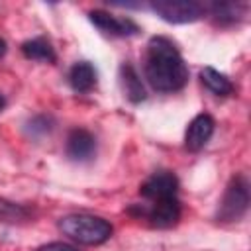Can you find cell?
Listing matches in <instances>:
<instances>
[{
  "instance_id": "6da1fadb",
  "label": "cell",
  "mask_w": 251,
  "mask_h": 251,
  "mask_svg": "<svg viewBox=\"0 0 251 251\" xmlns=\"http://www.w3.org/2000/svg\"><path fill=\"white\" fill-rule=\"evenodd\" d=\"M143 73L147 82L157 92H176L188 82V67L176 49V45L163 37L155 35L149 39L145 49Z\"/></svg>"
},
{
  "instance_id": "7a4b0ae2",
  "label": "cell",
  "mask_w": 251,
  "mask_h": 251,
  "mask_svg": "<svg viewBox=\"0 0 251 251\" xmlns=\"http://www.w3.org/2000/svg\"><path fill=\"white\" fill-rule=\"evenodd\" d=\"M59 229L63 235L80 245L106 243L114 233V227L108 220L92 214H69L59 220Z\"/></svg>"
},
{
  "instance_id": "3957f363",
  "label": "cell",
  "mask_w": 251,
  "mask_h": 251,
  "mask_svg": "<svg viewBox=\"0 0 251 251\" xmlns=\"http://www.w3.org/2000/svg\"><path fill=\"white\" fill-rule=\"evenodd\" d=\"M249 208V182L243 175H235L226 186L218 208V222H239Z\"/></svg>"
},
{
  "instance_id": "277c9868",
  "label": "cell",
  "mask_w": 251,
  "mask_h": 251,
  "mask_svg": "<svg viewBox=\"0 0 251 251\" xmlns=\"http://www.w3.org/2000/svg\"><path fill=\"white\" fill-rule=\"evenodd\" d=\"M151 10L169 24H190L204 16L206 6L194 0H159L151 4Z\"/></svg>"
},
{
  "instance_id": "5b68a950",
  "label": "cell",
  "mask_w": 251,
  "mask_h": 251,
  "mask_svg": "<svg viewBox=\"0 0 251 251\" xmlns=\"http://www.w3.org/2000/svg\"><path fill=\"white\" fill-rule=\"evenodd\" d=\"M141 214H145V218L153 227H159V229L173 227L180 220V200L178 196L155 200L145 210H141Z\"/></svg>"
},
{
  "instance_id": "8992f818",
  "label": "cell",
  "mask_w": 251,
  "mask_h": 251,
  "mask_svg": "<svg viewBox=\"0 0 251 251\" xmlns=\"http://www.w3.org/2000/svg\"><path fill=\"white\" fill-rule=\"evenodd\" d=\"M139 194L149 202L178 196V178L171 171H157L141 184Z\"/></svg>"
},
{
  "instance_id": "52a82bcc",
  "label": "cell",
  "mask_w": 251,
  "mask_h": 251,
  "mask_svg": "<svg viewBox=\"0 0 251 251\" xmlns=\"http://www.w3.org/2000/svg\"><path fill=\"white\" fill-rule=\"evenodd\" d=\"M88 18L100 31L114 35V37H129L139 31V25L135 22H131L129 18H118L104 10H92V12H88Z\"/></svg>"
},
{
  "instance_id": "ba28073f",
  "label": "cell",
  "mask_w": 251,
  "mask_h": 251,
  "mask_svg": "<svg viewBox=\"0 0 251 251\" xmlns=\"http://www.w3.org/2000/svg\"><path fill=\"white\" fill-rule=\"evenodd\" d=\"M214 120L208 114H198L186 127L184 133V147L192 153L204 149V145L210 141L212 133H214Z\"/></svg>"
},
{
  "instance_id": "9c48e42d",
  "label": "cell",
  "mask_w": 251,
  "mask_h": 251,
  "mask_svg": "<svg viewBox=\"0 0 251 251\" xmlns=\"http://www.w3.org/2000/svg\"><path fill=\"white\" fill-rule=\"evenodd\" d=\"M96 153V137L82 127H75L67 137V155L73 161H88Z\"/></svg>"
},
{
  "instance_id": "30bf717a",
  "label": "cell",
  "mask_w": 251,
  "mask_h": 251,
  "mask_svg": "<svg viewBox=\"0 0 251 251\" xmlns=\"http://www.w3.org/2000/svg\"><path fill=\"white\" fill-rule=\"evenodd\" d=\"M69 84L75 92L84 94L96 86V69L88 61H78L69 71Z\"/></svg>"
},
{
  "instance_id": "8fae6325",
  "label": "cell",
  "mask_w": 251,
  "mask_h": 251,
  "mask_svg": "<svg viewBox=\"0 0 251 251\" xmlns=\"http://www.w3.org/2000/svg\"><path fill=\"white\" fill-rule=\"evenodd\" d=\"M120 80H122V88H124V94L127 96L129 102L137 104L141 100H145V88H143V82L137 75V71L133 69V65L129 63H124L122 69H120Z\"/></svg>"
},
{
  "instance_id": "7c38bea8",
  "label": "cell",
  "mask_w": 251,
  "mask_h": 251,
  "mask_svg": "<svg viewBox=\"0 0 251 251\" xmlns=\"http://www.w3.org/2000/svg\"><path fill=\"white\" fill-rule=\"evenodd\" d=\"M200 80H202V84H204L212 94H216V96H229V94L233 92L231 80H229L224 73H220V71H216V69H212V67H204V69L200 71Z\"/></svg>"
},
{
  "instance_id": "4fadbf2b",
  "label": "cell",
  "mask_w": 251,
  "mask_h": 251,
  "mask_svg": "<svg viewBox=\"0 0 251 251\" xmlns=\"http://www.w3.org/2000/svg\"><path fill=\"white\" fill-rule=\"evenodd\" d=\"M22 53H24L27 59L41 61V63H53V61L57 59L53 45H51L47 39H43V37H35V39L24 41V43H22Z\"/></svg>"
},
{
  "instance_id": "5bb4252c",
  "label": "cell",
  "mask_w": 251,
  "mask_h": 251,
  "mask_svg": "<svg viewBox=\"0 0 251 251\" xmlns=\"http://www.w3.org/2000/svg\"><path fill=\"white\" fill-rule=\"evenodd\" d=\"M245 6L243 4H212V16L220 24H235L243 18Z\"/></svg>"
},
{
  "instance_id": "9a60e30c",
  "label": "cell",
  "mask_w": 251,
  "mask_h": 251,
  "mask_svg": "<svg viewBox=\"0 0 251 251\" xmlns=\"http://www.w3.org/2000/svg\"><path fill=\"white\" fill-rule=\"evenodd\" d=\"M27 218H29V212L22 204H16V202H10L6 198H0V222L18 224V222H24Z\"/></svg>"
},
{
  "instance_id": "2e32d148",
  "label": "cell",
  "mask_w": 251,
  "mask_h": 251,
  "mask_svg": "<svg viewBox=\"0 0 251 251\" xmlns=\"http://www.w3.org/2000/svg\"><path fill=\"white\" fill-rule=\"evenodd\" d=\"M51 129V126H49V118H45V116H37V118H33L31 122H29V131L31 133H35V131H39V133H47Z\"/></svg>"
},
{
  "instance_id": "e0dca14e",
  "label": "cell",
  "mask_w": 251,
  "mask_h": 251,
  "mask_svg": "<svg viewBox=\"0 0 251 251\" xmlns=\"http://www.w3.org/2000/svg\"><path fill=\"white\" fill-rule=\"evenodd\" d=\"M35 251H78V249L69 245V243H63V241H51V243H45V245L37 247Z\"/></svg>"
},
{
  "instance_id": "ac0fdd59",
  "label": "cell",
  "mask_w": 251,
  "mask_h": 251,
  "mask_svg": "<svg viewBox=\"0 0 251 251\" xmlns=\"http://www.w3.org/2000/svg\"><path fill=\"white\" fill-rule=\"evenodd\" d=\"M6 53V41L4 39H0V57Z\"/></svg>"
},
{
  "instance_id": "d6986e66",
  "label": "cell",
  "mask_w": 251,
  "mask_h": 251,
  "mask_svg": "<svg viewBox=\"0 0 251 251\" xmlns=\"http://www.w3.org/2000/svg\"><path fill=\"white\" fill-rule=\"evenodd\" d=\"M4 106H6V98H4L2 94H0V112L4 110Z\"/></svg>"
}]
</instances>
